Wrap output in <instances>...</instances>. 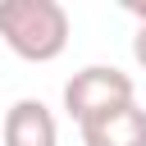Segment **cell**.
I'll use <instances>...</instances> for the list:
<instances>
[{
  "label": "cell",
  "mask_w": 146,
  "mask_h": 146,
  "mask_svg": "<svg viewBox=\"0 0 146 146\" xmlns=\"http://www.w3.org/2000/svg\"><path fill=\"white\" fill-rule=\"evenodd\" d=\"M82 132V146H146V110L137 100L91 119L78 128Z\"/></svg>",
  "instance_id": "obj_4"
},
{
  "label": "cell",
  "mask_w": 146,
  "mask_h": 146,
  "mask_svg": "<svg viewBox=\"0 0 146 146\" xmlns=\"http://www.w3.org/2000/svg\"><path fill=\"white\" fill-rule=\"evenodd\" d=\"M128 100H137L132 78L123 68H114V64H87L64 82V110H68V119L78 128L110 114V110H119V105H128Z\"/></svg>",
  "instance_id": "obj_2"
},
{
  "label": "cell",
  "mask_w": 146,
  "mask_h": 146,
  "mask_svg": "<svg viewBox=\"0 0 146 146\" xmlns=\"http://www.w3.org/2000/svg\"><path fill=\"white\" fill-rule=\"evenodd\" d=\"M123 9H128V14L137 18V27H146V0H128Z\"/></svg>",
  "instance_id": "obj_6"
},
{
  "label": "cell",
  "mask_w": 146,
  "mask_h": 146,
  "mask_svg": "<svg viewBox=\"0 0 146 146\" xmlns=\"http://www.w3.org/2000/svg\"><path fill=\"white\" fill-rule=\"evenodd\" d=\"M68 9L59 0H0V41L27 59L50 64L68 46Z\"/></svg>",
  "instance_id": "obj_1"
},
{
  "label": "cell",
  "mask_w": 146,
  "mask_h": 146,
  "mask_svg": "<svg viewBox=\"0 0 146 146\" xmlns=\"http://www.w3.org/2000/svg\"><path fill=\"white\" fill-rule=\"evenodd\" d=\"M132 59L146 68V27H137V36H132Z\"/></svg>",
  "instance_id": "obj_5"
},
{
  "label": "cell",
  "mask_w": 146,
  "mask_h": 146,
  "mask_svg": "<svg viewBox=\"0 0 146 146\" xmlns=\"http://www.w3.org/2000/svg\"><path fill=\"white\" fill-rule=\"evenodd\" d=\"M0 141L5 146H59V123H55V114H50L46 100L23 96V100H14L5 110Z\"/></svg>",
  "instance_id": "obj_3"
}]
</instances>
